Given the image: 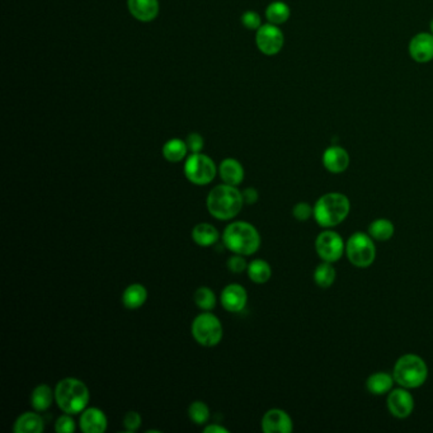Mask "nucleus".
Masks as SVG:
<instances>
[{"label":"nucleus","mask_w":433,"mask_h":433,"mask_svg":"<svg viewBox=\"0 0 433 433\" xmlns=\"http://www.w3.org/2000/svg\"><path fill=\"white\" fill-rule=\"evenodd\" d=\"M351 212V201L341 192H329L314 205V220L323 229H333L342 224Z\"/></svg>","instance_id":"obj_1"},{"label":"nucleus","mask_w":433,"mask_h":433,"mask_svg":"<svg viewBox=\"0 0 433 433\" xmlns=\"http://www.w3.org/2000/svg\"><path fill=\"white\" fill-rule=\"evenodd\" d=\"M244 205L241 191L226 183L214 187L206 200L210 215L221 221H228L238 216Z\"/></svg>","instance_id":"obj_2"},{"label":"nucleus","mask_w":433,"mask_h":433,"mask_svg":"<svg viewBox=\"0 0 433 433\" xmlns=\"http://www.w3.org/2000/svg\"><path fill=\"white\" fill-rule=\"evenodd\" d=\"M223 243L225 248L234 254L248 257L257 253L262 241L254 225L247 221H234L225 228Z\"/></svg>","instance_id":"obj_3"},{"label":"nucleus","mask_w":433,"mask_h":433,"mask_svg":"<svg viewBox=\"0 0 433 433\" xmlns=\"http://www.w3.org/2000/svg\"><path fill=\"white\" fill-rule=\"evenodd\" d=\"M90 393L88 386L79 379L65 377L55 387L57 407L68 414H79L88 407Z\"/></svg>","instance_id":"obj_4"},{"label":"nucleus","mask_w":433,"mask_h":433,"mask_svg":"<svg viewBox=\"0 0 433 433\" xmlns=\"http://www.w3.org/2000/svg\"><path fill=\"white\" fill-rule=\"evenodd\" d=\"M392 374L395 384L413 390L425 385L428 379V366L421 356L407 353L396 360Z\"/></svg>","instance_id":"obj_5"},{"label":"nucleus","mask_w":433,"mask_h":433,"mask_svg":"<svg viewBox=\"0 0 433 433\" xmlns=\"http://www.w3.org/2000/svg\"><path fill=\"white\" fill-rule=\"evenodd\" d=\"M345 257L357 268H367L376 259V245L370 234L353 233L345 241Z\"/></svg>","instance_id":"obj_6"},{"label":"nucleus","mask_w":433,"mask_h":433,"mask_svg":"<svg viewBox=\"0 0 433 433\" xmlns=\"http://www.w3.org/2000/svg\"><path fill=\"white\" fill-rule=\"evenodd\" d=\"M194 341L202 347H215L224 337V328L216 315L203 312L197 315L191 327Z\"/></svg>","instance_id":"obj_7"},{"label":"nucleus","mask_w":433,"mask_h":433,"mask_svg":"<svg viewBox=\"0 0 433 433\" xmlns=\"http://www.w3.org/2000/svg\"><path fill=\"white\" fill-rule=\"evenodd\" d=\"M219 172L215 161L206 154H191L185 163V176L191 183L196 185H210Z\"/></svg>","instance_id":"obj_8"},{"label":"nucleus","mask_w":433,"mask_h":433,"mask_svg":"<svg viewBox=\"0 0 433 433\" xmlns=\"http://www.w3.org/2000/svg\"><path fill=\"white\" fill-rule=\"evenodd\" d=\"M315 250L321 261L336 263L345 254V243L337 232L327 229L318 234L315 239Z\"/></svg>","instance_id":"obj_9"},{"label":"nucleus","mask_w":433,"mask_h":433,"mask_svg":"<svg viewBox=\"0 0 433 433\" xmlns=\"http://www.w3.org/2000/svg\"><path fill=\"white\" fill-rule=\"evenodd\" d=\"M256 43L262 54L267 57H273L281 51L285 43V37L276 24H263L257 30Z\"/></svg>","instance_id":"obj_10"},{"label":"nucleus","mask_w":433,"mask_h":433,"mask_svg":"<svg viewBox=\"0 0 433 433\" xmlns=\"http://www.w3.org/2000/svg\"><path fill=\"white\" fill-rule=\"evenodd\" d=\"M386 407L389 413L398 419H405L410 417L414 410V396L410 393V389L395 387L386 398Z\"/></svg>","instance_id":"obj_11"},{"label":"nucleus","mask_w":433,"mask_h":433,"mask_svg":"<svg viewBox=\"0 0 433 433\" xmlns=\"http://www.w3.org/2000/svg\"><path fill=\"white\" fill-rule=\"evenodd\" d=\"M261 427L265 433H291L294 431V422L286 410L273 408L265 412Z\"/></svg>","instance_id":"obj_12"},{"label":"nucleus","mask_w":433,"mask_h":433,"mask_svg":"<svg viewBox=\"0 0 433 433\" xmlns=\"http://www.w3.org/2000/svg\"><path fill=\"white\" fill-rule=\"evenodd\" d=\"M220 301L226 312L239 313L248 303L247 290L239 283H230L221 291Z\"/></svg>","instance_id":"obj_13"},{"label":"nucleus","mask_w":433,"mask_h":433,"mask_svg":"<svg viewBox=\"0 0 433 433\" xmlns=\"http://www.w3.org/2000/svg\"><path fill=\"white\" fill-rule=\"evenodd\" d=\"M321 161L324 168L327 169L329 173L341 174L350 167L351 158L348 152L342 146H329L328 149H325V152H323Z\"/></svg>","instance_id":"obj_14"},{"label":"nucleus","mask_w":433,"mask_h":433,"mask_svg":"<svg viewBox=\"0 0 433 433\" xmlns=\"http://www.w3.org/2000/svg\"><path fill=\"white\" fill-rule=\"evenodd\" d=\"M410 54L417 63L425 64L433 60V34L421 32L410 42Z\"/></svg>","instance_id":"obj_15"},{"label":"nucleus","mask_w":433,"mask_h":433,"mask_svg":"<svg viewBox=\"0 0 433 433\" xmlns=\"http://www.w3.org/2000/svg\"><path fill=\"white\" fill-rule=\"evenodd\" d=\"M108 421L105 412L96 407L85 408L81 412L79 427L84 433H103L107 430Z\"/></svg>","instance_id":"obj_16"},{"label":"nucleus","mask_w":433,"mask_h":433,"mask_svg":"<svg viewBox=\"0 0 433 433\" xmlns=\"http://www.w3.org/2000/svg\"><path fill=\"white\" fill-rule=\"evenodd\" d=\"M130 13L140 22H152L159 13L158 0H128Z\"/></svg>","instance_id":"obj_17"},{"label":"nucleus","mask_w":433,"mask_h":433,"mask_svg":"<svg viewBox=\"0 0 433 433\" xmlns=\"http://www.w3.org/2000/svg\"><path fill=\"white\" fill-rule=\"evenodd\" d=\"M219 174H220V178L223 179L224 183L234 185V187L241 185L244 176H245L241 161H238L234 158H228V159H224L220 163Z\"/></svg>","instance_id":"obj_18"},{"label":"nucleus","mask_w":433,"mask_h":433,"mask_svg":"<svg viewBox=\"0 0 433 433\" xmlns=\"http://www.w3.org/2000/svg\"><path fill=\"white\" fill-rule=\"evenodd\" d=\"M394 384H395V380H394L393 374H389L385 371H377L367 377L366 389L370 394L381 396V395L390 393L394 389Z\"/></svg>","instance_id":"obj_19"},{"label":"nucleus","mask_w":433,"mask_h":433,"mask_svg":"<svg viewBox=\"0 0 433 433\" xmlns=\"http://www.w3.org/2000/svg\"><path fill=\"white\" fill-rule=\"evenodd\" d=\"M45 430V421L36 412H24L17 418L13 431L16 433H41Z\"/></svg>","instance_id":"obj_20"},{"label":"nucleus","mask_w":433,"mask_h":433,"mask_svg":"<svg viewBox=\"0 0 433 433\" xmlns=\"http://www.w3.org/2000/svg\"><path fill=\"white\" fill-rule=\"evenodd\" d=\"M148 300V290L141 283H132L122 294V304L130 310L140 309Z\"/></svg>","instance_id":"obj_21"},{"label":"nucleus","mask_w":433,"mask_h":433,"mask_svg":"<svg viewBox=\"0 0 433 433\" xmlns=\"http://www.w3.org/2000/svg\"><path fill=\"white\" fill-rule=\"evenodd\" d=\"M192 241L200 247H211L216 244L220 233L214 225L209 223H200L192 229Z\"/></svg>","instance_id":"obj_22"},{"label":"nucleus","mask_w":433,"mask_h":433,"mask_svg":"<svg viewBox=\"0 0 433 433\" xmlns=\"http://www.w3.org/2000/svg\"><path fill=\"white\" fill-rule=\"evenodd\" d=\"M55 401V390L48 384H40L31 394V405L36 412L48 410Z\"/></svg>","instance_id":"obj_23"},{"label":"nucleus","mask_w":433,"mask_h":433,"mask_svg":"<svg viewBox=\"0 0 433 433\" xmlns=\"http://www.w3.org/2000/svg\"><path fill=\"white\" fill-rule=\"evenodd\" d=\"M247 273H248L249 280L257 285H263L271 280L272 277V268L270 263L265 261V259H261L257 258L254 261H252L250 263H248V268H247Z\"/></svg>","instance_id":"obj_24"},{"label":"nucleus","mask_w":433,"mask_h":433,"mask_svg":"<svg viewBox=\"0 0 433 433\" xmlns=\"http://www.w3.org/2000/svg\"><path fill=\"white\" fill-rule=\"evenodd\" d=\"M334 263L329 262H321V265H316L314 270L313 279L315 285L321 289H328L337 279V271L334 268Z\"/></svg>","instance_id":"obj_25"},{"label":"nucleus","mask_w":433,"mask_h":433,"mask_svg":"<svg viewBox=\"0 0 433 433\" xmlns=\"http://www.w3.org/2000/svg\"><path fill=\"white\" fill-rule=\"evenodd\" d=\"M395 233V226L389 219H376L369 225L370 236L376 241H390Z\"/></svg>","instance_id":"obj_26"},{"label":"nucleus","mask_w":433,"mask_h":433,"mask_svg":"<svg viewBox=\"0 0 433 433\" xmlns=\"http://www.w3.org/2000/svg\"><path fill=\"white\" fill-rule=\"evenodd\" d=\"M163 157L170 163H179L183 161L188 152V148L181 139H170L163 146Z\"/></svg>","instance_id":"obj_27"},{"label":"nucleus","mask_w":433,"mask_h":433,"mask_svg":"<svg viewBox=\"0 0 433 433\" xmlns=\"http://www.w3.org/2000/svg\"><path fill=\"white\" fill-rule=\"evenodd\" d=\"M291 14L289 6L283 1H273L265 9V17L270 23L280 26L286 23Z\"/></svg>","instance_id":"obj_28"},{"label":"nucleus","mask_w":433,"mask_h":433,"mask_svg":"<svg viewBox=\"0 0 433 433\" xmlns=\"http://www.w3.org/2000/svg\"><path fill=\"white\" fill-rule=\"evenodd\" d=\"M193 301L201 310L211 312L216 306V295L210 288L202 286L194 291Z\"/></svg>","instance_id":"obj_29"},{"label":"nucleus","mask_w":433,"mask_h":433,"mask_svg":"<svg viewBox=\"0 0 433 433\" xmlns=\"http://www.w3.org/2000/svg\"><path fill=\"white\" fill-rule=\"evenodd\" d=\"M188 417L194 425H202L210 419V410L205 401H196L188 407Z\"/></svg>","instance_id":"obj_30"},{"label":"nucleus","mask_w":433,"mask_h":433,"mask_svg":"<svg viewBox=\"0 0 433 433\" xmlns=\"http://www.w3.org/2000/svg\"><path fill=\"white\" fill-rule=\"evenodd\" d=\"M292 216L300 223H305L314 216V206L308 202H297L292 209Z\"/></svg>","instance_id":"obj_31"},{"label":"nucleus","mask_w":433,"mask_h":433,"mask_svg":"<svg viewBox=\"0 0 433 433\" xmlns=\"http://www.w3.org/2000/svg\"><path fill=\"white\" fill-rule=\"evenodd\" d=\"M77 430V423L72 417V414L65 413L63 416L57 418L55 422V431L57 433H72Z\"/></svg>","instance_id":"obj_32"},{"label":"nucleus","mask_w":433,"mask_h":433,"mask_svg":"<svg viewBox=\"0 0 433 433\" xmlns=\"http://www.w3.org/2000/svg\"><path fill=\"white\" fill-rule=\"evenodd\" d=\"M122 423L128 432H137L143 423V419L137 412L130 410L128 413H125V416L122 418Z\"/></svg>","instance_id":"obj_33"},{"label":"nucleus","mask_w":433,"mask_h":433,"mask_svg":"<svg viewBox=\"0 0 433 433\" xmlns=\"http://www.w3.org/2000/svg\"><path fill=\"white\" fill-rule=\"evenodd\" d=\"M226 265H228V270L234 274H241L244 271H247V268H248V263L245 261V257L241 256V254H234L229 258Z\"/></svg>","instance_id":"obj_34"},{"label":"nucleus","mask_w":433,"mask_h":433,"mask_svg":"<svg viewBox=\"0 0 433 433\" xmlns=\"http://www.w3.org/2000/svg\"><path fill=\"white\" fill-rule=\"evenodd\" d=\"M241 23L245 28L254 31V30H259V27L262 26V19L257 12L248 10L241 16Z\"/></svg>","instance_id":"obj_35"},{"label":"nucleus","mask_w":433,"mask_h":433,"mask_svg":"<svg viewBox=\"0 0 433 433\" xmlns=\"http://www.w3.org/2000/svg\"><path fill=\"white\" fill-rule=\"evenodd\" d=\"M185 144L188 148V152H191V154H196V152H202L205 141H203V137H201L200 134L192 132L185 139Z\"/></svg>","instance_id":"obj_36"},{"label":"nucleus","mask_w":433,"mask_h":433,"mask_svg":"<svg viewBox=\"0 0 433 433\" xmlns=\"http://www.w3.org/2000/svg\"><path fill=\"white\" fill-rule=\"evenodd\" d=\"M241 194H243V200H244L245 205H254L259 200V193L253 187L245 188L244 191H241Z\"/></svg>","instance_id":"obj_37"},{"label":"nucleus","mask_w":433,"mask_h":433,"mask_svg":"<svg viewBox=\"0 0 433 433\" xmlns=\"http://www.w3.org/2000/svg\"><path fill=\"white\" fill-rule=\"evenodd\" d=\"M205 433H229V430L225 428L224 425H209L203 428Z\"/></svg>","instance_id":"obj_38"},{"label":"nucleus","mask_w":433,"mask_h":433,"mask_svg":"<svg viewBox=\"0 0 433 433\" xmlns=\"http://www.w3.org/2000/svg\"><path fill=\"white\" fill-rule=\"evenodd\" d=\"M430 28H431V33L433 34V19L431 21V24H430Z\"/></svg>","instance_id":"obj_39"}]
</instances>
